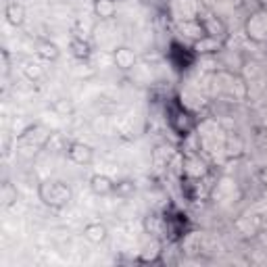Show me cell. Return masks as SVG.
Returning a JSON list of instances; mask_svg holds the SVG:
<instances>
[{"mask_svg":"<svg viewBox=\"0 0 267 267\" xmlns=\"http://www.w3.org/2000/svg\"><path fill=\"white\" fill-rule=\"evenodd\" d=\"M69 157H71L75 163H86V161H90V157H92V150H90L88 146H84V144H71V146H69Z\"/></svg>","mask_w":267,"mask_h":267,"instance_id":"1","label":"cell"},{"mask_svg":"<svg viewBox=\"0 0 267 267\" xmlns=\"http://www.w3.org/2000/svg\"><path fill=\"white\" fill-rule=\"evenodd\" d=\"M84 234L90 242H103L107 238V227L101 225V223H90V225H86Z\"/></svg>","mask_w":267,"mask_h":267,"instance_id":"2","label":"cell"},{"mask_svg":"<svg viewBox=\"0 0 267 267\" xmlns=\"http://www.w3.org/2000/svg\"><path fill=\"white\" fill-rule=\"evenodd\" d=\"M92 190L96 194H107L111 190H115V184H113L107 176H94L92 178Z\"/></svg>","mask_w":267,"mask_h":267,"instance_id":"3","label":"cell"},{"mask_svg":"<svg viewBox=\"0 0 267 267\" xmlns=\"http://www.w3.org/2000/svg\"><path fill=\"white\" fill-rule=\"evenodd\" d=\"M134 52L129 50V48H119L117 52H115V63H117V67H121V69H129L131 65H134Z\"/></svg>","mask_w":267,"mask_h":267,"instance_id":"4","label":"cell"},{"mask_svg":"<svg viewBox=\"0 0 267 267\" xmlns=\"http://www.w3.org/2000/svg\"><path fill=\"white\" fill-rule=\"evenodd\" d=\"M7 17H9V21H11L13 25H21V23H23V17H25L23 7H19L17 3H15V5H9V7H7Z\"/></svg>","mask_w":267,"mask_h":267,"instance_id":"5","label":"cell"},{"mask_svg":"<svg viewBox=\"0 0 267 267\" xmlns=\"http://www.w3.org/2000/svg\"><path fill=\"white\" fill-rule=\"evenodd\" d=\"M96 13L101 17H113V13H115V3H113V0H96Z\"/></svg>","mask_w":267,"mask_h":267,"instance_id":"6","label":"cell"},{"mask_svg":"<svg viewBox=\"0 0 267 267\" xmlns=\"http://www.w3.org/2000/svg\"><path fill=\"white\" fill-rule=\"evenodd\" d=\"M71 48H73V54L78 56V59H86V56L90 54V46H88V42H84V40H73V42H71Z\"/></svg>","mask_w":267,"mask_h":267,"instance_id":"7","label":"cell"},{"mask_svg":"<svg viewBox=\"0 0 267 267\" xmlns=\"http://www.w3.org/2000/svg\"><path fill=\"white\" fill-rule=\"evenodd\" d=\"M38 54H40L42 59H56V56H59V50H56V46H54V44L44 42V44L38 46Z\"/></svg>","mask_w":267,"mask_h":267,"instance_id":"8","label":"cell"}]
</instances>
